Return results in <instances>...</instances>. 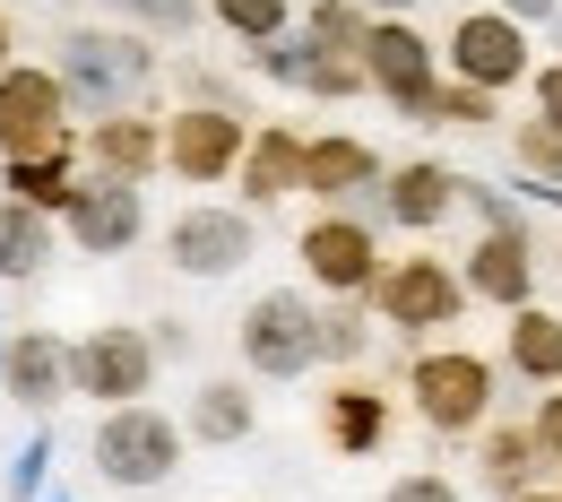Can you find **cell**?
Here are the masks:
<instances>
[{
    "mask_svg": "<svg viewBox=\"0 0 562 502\" xmlns=\"http://www.w3.org/2000/svg\"><path fill=\"white\" fill-rule=\"evenodd\" d=\"M251 113L243 104H165V174L191 182V191H216L243 174L251 156Z\"/></svg>",
    "mask_w": 562,
    "mask_h": 502,
    "instance_id": "cell-9",
    "label": "cell"
},
{
    "mask_svg": "<svg viewBox=\"0 0 562 502\" xmlns=\"http://www.w3.org/2000/svg\"><path fill=\"white\" fill-rule=\"evenodd\" d=\"M528 104H537V122H546V131H562V53H546V62H537Z\"/></svg>",
    "mask_w": 562,
    "mask_h": 502,
    "instance_id": "cell-35",
    "label": "cell"
},
{
    "mask_svg": "<svg viewBox=\"0 0 562 502\" xmlns=\"http://www.w3.org/2000/svg\"><path fill=\"white\" fill-rule=\"evenodd\" d=\"M61 243H70L78 260H122V252H139L147 243V191L131 182H78L70 216H61Z\"/></svg>",
    "mask_w": 562,
    "mask_h": 502,
    "instance_id": "cell-14",
    "label": "cell"
},
{
    "mask_svg": "<svg viewBox=\"0 0 562 502\" xmlns=\"http://www.w3.org/2000/svg\"><path fill=\"white\" fill-rule=\"evenodd\" d=\"M528 425H537V442H546V459L562 468V390H546V399L528 408Z\"/></svg>",
    "mask_w": 562,
    "mask_h": 502,
    "instance_id": "cell-36",
    "label": "cell"
},
{
    "mask_svg": "<svg viewBox=\"0 0 562 502\" xmlns=\"http://www.w3.org/2000/svg\"><path fill=\"white\" fill-rule=\"evenodd\" d=\"M95 9H104V26H131L147 44H182L209 26V0H95Z\"/></svg>",
    "mask_w": 562,
    "mask_h": 502,
    "instance_id": "cell-26",
    "label": "cell"
},
{
    "mask_svg": "<svg viewBox=\"0 0 562 502\" xmlns=\"http://www.w3.org/2000/svg\"><path fill=\"white\" fill-rule=\"evenodd\" d=\"M234 356L251 381H303L321 372V294L312 287H269L243 303L234 321Z\"/></svg>",
    "mask_w": 562,
    "mask_h": 502,
    "instance_id": "cell-5",
    "label": "cell"
},
{
    "mask_svg": "<svg viewBox=\"0 0 562 502\" xmlns=\"http://www.w3.org/2000/svg\"><path fill=\"white\" fill-rule=\"evenodd\" d=\"M493 9H502L510 26H528V35H537V26H562V0H493Z\"/></svg>",
    "mask_w": 562,
    "mask_h": 502,
    "instance_id": "cell-37",
    "label": "cell"
},
{
    "mask_svg": "<svg viewBox=\"0 0 562 502\" xmlns=\"http://www.w3.org/2000/svg\"><path fill=\"white\" fill-rule=\"evenodd\" d=\"M468 303L476 294L459 278V260H441V252H390V269L372 287V321L398 330V338H416V347H432L441 330H459Z\"/></svg>",
    "mask_w": 562,
    "mask_h": 502,
    "instance_id": "cell-6",
    "label": "cell"
},
{
    "mask_svg": "<svg viewBox=\"0 0 562 502\" xmlns=\"http://www.w3.org/2000/svg\"><path fill=\"white\" fill-rule=\"evenodd\" d=\"M363 356H372V303H321V364L355 372Z\"/></svg>",
    "mask_w": 562,
    "mask_h": 502,
    "instance_id": "cell-30",
    "label": "cell"
},
{
    "mask_svg": "<svg viewBox=\"0 0 562 502\" xmlns=\"http://www.w3.org/2000/svg\"><path fill=\"white\" fill-rule=\"evenodd\" d=\"M363 9H372V18H416L424 0H363Z\"/></svg>",
    "mask_w": 562,
    "mask_h": 502,
    "instance_id": "cell-40",
    "label": "cell"
},
{
    "mask_svg": "<svg viewBox=\"0 0 562 502\" xmlns=\"http://www.w3.org/2000/svg\"><path fill=\"white\" fill-rule=\"evenodd\" d=\"M312 53H338V62H363V35H372V9L363 0H303V26H294Z\"/></svg>",
    "mask_w": 562,
    "mask_h": 502,
    "instance_id": "cell-27",
    "label": "cell"
},
{
    "mask_svg": "<svg viewBox=\"0 0 562 502\" xmlns=\"http://www.w3.org/2000/svg\"><path fill=\"white\" fill-rule=\"evenodd\" d=\"M546 477H554V459H546V442H537V425L528 416H493L485 433H476V486H485L493 502H528L546 494Z\"/></svg>",
    "mask_w": 562,
    "mask_h": 502,
    "instance_id": "cell-19",
    "label": "cell"
},
{
    "mask_svg": "<svg viewBox=\"0 0 562 502\" xmlns=\"http://www.w3.org/2000/svg\"><path fill=\"white\" fill-rule=\"evenodd\" d=\"M147 338H156V356H191V321H147Z\"/></svg>",
    "mask_w": 562,
    "mask_h": 502,
    "instance_id": "cell-38",
    "label": "cell"
},
{
    "mask_svg": "<svg viewBox=\"0 0 562 502\" xmlns=\"http://www.w3.org/2000/svg\"><path fill=\"white\" fill-rule=\"evenodd\" d=\"M156 338H147L139 321H95V330H78L70 338V399H95L104 416L113 408H139L147 390H156Z\"/></svg>",
    "mask_w": 562,
    "mask_h": 502,
    "instance_id": "cell-8",
    "label": "cell"
},
{
    "mask_svg": "<svg viewBox=\"0 0 562 502\" xmlns=\"http://www.w3.org/2000/svg\"><path fill=\"white\" fill-rule=\"evenodd\" d=\"M70 147H78V104L53 78V62L0 70V165H35V156H70Z\"/></svg>",
    "mask_w": 562,
    "mask_h": 502,
    "instance_id": "cell-7",
    "label": "cell"
},
{
    "mask_svg": "<svg viewBox=\"0 0 562 502\" xmlns=\"http://www.w3.org/2000/svg\"><path fill=\"white\" fill-rule=\"evenodd\" d=\"M381 182H390V156L372 140H355V131H312V156H303V200H312V209H363L372 216Z\"/></svg>",
    "mask_w": 562,
    "mask_h": 502,
    "instance_id": "cell-13",
    "label": "cell"
},
{
    "mask_svg": "<svg viewBox=\"0 0 562 502\" xmlns=\"http://www.w3.org/2000/svg\"><path fill=\"white\" fill-rule=\"evenodd\" d=\"M0 70H18V26H9V9H0Z\"/></svg>",
    "mask_w": 562,
    "mask_h": 502,
    "instance_id": "cell-39",
    "label": "cell"
},
{
    "mask_svg": "<svg viewBox=\"0 0 562 502\" xmlns=\"http://www.w3.org/2000/svg\"><path fill=\"white\" fill-rule=\"evenodd\" d=\"M381 502H468V494H459V477H441V468H407V477H390Z\"/></svg>",
    "mask_w": 562,
    "mask_h": 502,
    "instance_id": "cell-34",
    "label": "cell"
},
{
    "mask_svg": "<svg viewBox=\"0 0 562 502\" xmlns=\"http://www.w3.org/2000/svg\"><path fill=\"white\" fill-rule=\"evenodd\" d=\"M459 278H468V294L493 303V312H528V303H537V225H519V234H476L468 260H459Z\"/></svg>",
    "mask_w": 562,
    "mask_h": 502,
    "instance_id": "cell-18",
    "label": "cell"
},
{
    "mask_svg": "<svg viewBox=\"0 0 562 502\" xmlns=\"http://www.w3.org/2000/svg\"><path fill=\"white\" fill-rule=\"evenodd\" d=\"M78 165L95 182H131L147 191L165 174V113H113V122H78Z\"/></svg>",
    "mask_w": 562,
    "mask_h": 502,
    "instance_id": "cell-15",
    "label": "cell"
},
{
    "mask_svg": "<svg viewBox=\"0 0 562 502\" xmlns=\"http://www.w3.org/2000/svg\"><path fill=\"white\" fill-rule=\"evenodd\" d=\"M303 156H312V131H294V122H260L251 131V156H243V174H234V191H243V209H278L303 191Z\"/></svg>",
    "mask_w": 562,
    "mask_h": 502,
    "instance_id": "cell-20",
    "label": "cell"
},
{
    "mask_svg": "<svg viewBox=\"0 0 562 502\" xmlns=\"http://www.w3.org/2000/svg\"><path fill=\"white\" fill-rule=\"evenodd\" d=\"M251 425H260V399H251V381H234V372H209V381L191 390V408H182V433L209 442V450L251 442Z\"/></svg>",
    "mask_w": 562,
    "mask_h": 502,
    "instance_id": "cell-23",
    "label": "cell"
},
{
    "mask_svg": "<svg viewBox=\"0 0 562 502\" xmlns=\"http://www.w3.org/2000/svg\"><path fill=\"white\" fill-rule=\"evenodd\" d=\"M528 502H562V494H554V486H546V494H528Z\"/></svg>",
    "mask_w": 562,
    "mask_h": 502,
    "instance_id": "cell-41",
    "label": "cell"
},
{
    "mask_svg": "<svg viewBox=\"0 0 562 502\" xmlns=\"http://www.w3.org/2000/svg\"><path fill=\"white\" fill-rule=\"evenodd\" d=\"M493 122H502V96L459 87V78H441V87H432V104L416 113V131H493Z\"/></svg>",
    "mask_w": 562,
    "mask_h": 502,
    "instance_id": "cell-29",
    "label": "cell"
},
{
    "mask_svg": "<svg viewBox=\"0 0 562 502\" xmlns=\"http://www.w3.org/2000/svg\"><path fill=\"white\" fill-rule=\"evenodd\" d=\"M294 260H303V287L321 303H372L390 252H381V216L363 209H312L294 234Z\"/></svg>",
    "mask_w": 562,
    "mask_h": 502,
    "instance_id": "cell-4",
    "label": "cell"
},
{
    "mask_svg": "<svg viewBox=\"0 0 562 502\" xmlns=\"http://www.w3.org/2000/svg\"><path fill=\"white\" fill-rule=\"evenodd\" d=\"M398 425V408H390V390H372V381H329V399H321V442L338 450V459H372L381 442Z\"/></svg>",
    "mask_w": 562,
    "mask_h": 502,
    "instance_id": "cell-21",
    "label": "cell"
},
{
    "mask_svg": "<svg viewBox=\"0 0 562 502\" xmlns=\"http://www.w3.org/2000/svg\"><path fill=\"white\" fill-rule=\"evenodd\" d=\"M363 78H372V96H381L390 113L416 122L424 104H432V87H441V44L424 35L416 18H372V35H363Z\"/></svg>",
    "mask_w": 562,
    "mask_h": 502,
    "instance_id": "cell-12",
    "label": "cell"
},
{
    "mask_svg": "<svg viewBox=\"0 0 562 502\" xmlns=\"http://www.w3.org/2000/svg\"><path fill=\"white\" fill-rule=\"evenodd\" d=\"M251 252H260V216L251 209L191 200V209L165 216V269H182V278H234Z\"/></svg>",
    "mask_w": 562,
    "mask_h": 502,
    "instance_id": "cell-11",
    "label": "cell"
},
{
    "mask_svg": "<svg viewBox=\"0 0 562 502\" xmlns=\"http://www.w3.org/2000/svg\"><path fill=\"white\" fill-rule=\"evenodd\" d=\"M53 252H61V216H35V209H18V200H0V278L9 287L44 278Z\"/></svg>",
    "mask_w": 562,
    "mask_h": 502,
    "instance_id": "cell-25",
    "label": "cell"
},
{
    "mask_svg": "<svg viewBox=\"0 0 562 502\" xmlns=\"http://www.w3.org/2000/svg\"><path fill=\"white\" fill-rule=\"evenodd\" d=\"M294 9H303V0H209V26L260 53V44H278V35H294V26H303Z\"/></svg>",
    "mask_w": 562,
    "mask_h": 502,
    "instance_id": "cell-28",
    "label": "cell"
},
{
    "mask_svg": "<svg viewBox=\"0 0 562 502\" xmlns=\"http://www.w3.org/2000/svg\"><path fill=\"white\" fill-rule=\"evenodd\" d=\"M303 96H321V104H347V96H372V78H363V62L321 53V62H312V78H303Z\"/></svg>",
    "mask_w": 562,
    "mask_h": 502,
    "instance_id": "cell-33",
    "label": "cell"
},
{
    "mask_svg": "<svg viewBox=\"0 0 562 502\" xmlns=\"http://www.w3.org/2000/svg\"><path fill=\"white\" fill-rule=\"evenodd\" d=\"M243 62H251V70L269 78V87H303V78H312V62H321V53H312L303 35H278V44H260V53H243Z\"/></svg>",
    "mask_w": 562,
    "mask_h": 502,
    "instance_id": "cell-32",
    "label": "cell"
},
{
    "mask_svg": "<svg viewBox=\"0 0 562 502\" xmlns=\"http://www.w3.org/2000/svg\"><path fill=\"white\" fill-rule=\"evenodd\" d=\"M53 78L70 87L78 122H113V113H147V96L165 78V53L131 26H70L53 44Z\"/></svg>",
    "mask_w": 562,
    "mask_h": 502,
    "instance_id": "cell-1",
    "label": "cell"
},
{
    "mask_svg": "<svg viewBox=\"0 0 562 502\" xmlns=\"http://www.w3.org/2000/svg\"><path fill=\"white\" fill-rule=\"evenodd\" d=\"M493 390H502V364L476 356V347H416L407 364V408L424 416L432 442H476L493 425Z\"/></svg>",
    "mask_w": 562,
    "mask_h": 502,
    "instance_id": "cell-2",
    "label": "cell"
},
{
    "mask_svg": "<svg viewBox=\"0 0 562 502\" xmlns=\"http://www.w3.org/2000/svg\"><path fill=\"white\" fill-rule=\"evenodd\" d=\"M78 182H87L78 147L70 156H35V165H0V200H18V209H35V216H70Z\"/></svg>",
    "mask_w": 562,
    "mask_h": 502,
    "instance_id": "cell-24",
    "label": "cell"
},
{
    "mask_svg": "<svg viewBox=\"0 0 562 502\" xmlns=\"http://www.w3.org/2000/svg\"><path fill=\"white\" fill-rule=\"evenodd\" d=\"M182 450H191V433H182V416H165L156 399L113 408V416H95V433H87V468H95L113 494L173 486V477H182Z\"/></svg>",
    "mask_w": 562,
    "mask_h": 502,
    "instance_id": "cell-3",
    "label": "cell"
},
{
    "mask_svg": "<svg viewBox=\"0 0 562 502\" xmlns=\"http://www.w3.org/2000/svg\"><path fill=\"white\" fill-rule=\"evenodd\" d=\"M554 494H562V468H554Z\"/></svg>",
    "mask_w": 562,
    "mask_h": 502,
    "instance_id": "cell-42",
    "label": "cell"
},
{
    "mask_svg": "<svg viewBox=\"0 0 562 502\" xmlns=\"http://www.w3.org/2000/svg\"><path fill=\"white\" fill-rule=\"evenodd\" d=\"M502 372L528 381V390H562V312L554 303L510 312V330H502Z\"/></svg>",
    "mask_w": 562,
    "mask_h": 502,
    "instance_id": "cell-22",
    "label": "cell"
},
{
    "mask_svg": "<svg viewBox=\"0 0 562 502\" xmlns=\"http://www.w3.org/2000/svg\"><path fill=\"white\" fill-rule=\"evenodd\" d=\"M0 399H18L26 416H53L70 399V338H53V330H0Z\"/></svg>",
    "mask_w": 562,
    "mask_h": 502,
    "instance_id": "cell-16",
    "label": "cell"
},
{
    "mask_svg": "<svg viewBox=\"0 0 562 502\" xmlns=\"http://www.w3.org/2000/svg\"><path fill=\"white\" fill-rule=\"evenodd\" d=\"M441 78H459V87H485V96H510V87H528L537 78V35L528 26H510L502 9H459L450 18V35H441Z\"/></svg>",
    "mask_w": 562,
    "mask_h": 502,
    "instance_id": "cell-10",
    "label": "cell"
},
{
    "mask_svg": "<svg viewBox=\"0 0 562 502\" xmlns=\"http://www.w3.org/2000/svg\"><path fill=\"white\" fill-rule=\"evenodd\" d=\"M459 191H468V182H459L441 156H407V165H390V182H381L372 216L398 225V234H441V225L459 216Z\"/></svg>",
    "mask_w": 562,
    "mask_h": 502,
    "instance_id": "cell-17",
    "label": "cell"
},
{
    "mask_svg": "<svg viewBox=\"0 0 562 502\" xmlns=\"http://www.w3.org/2000/svg\"><path fill=\"white\" fill-rule=\"evenodd\" d=\"M510 165H519L528 182L562 191V131H546L537 113H528V122H510Z\"/></svg>",
    "mask_w": 562,
    "mask_h": 502,
    "instance_id": "cell-31",
    "label": "cell"
}]
</instances>
